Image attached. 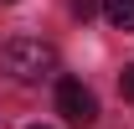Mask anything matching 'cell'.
Segmentation results:
<instances>
[{
  "label": "cell",
  "mask_w": 134,
  "mask_h": 129,
  "mask_svg": "<svg viewBox=\"0 0 134 129\" xmlns=\"http://www.w3.org/2000/svg\"><path fill=\"white\" fill-rule=\"evenodd\" d=\"M0 72L10 83H41L57 72V47L41 36H16V41L0 47Z\"/></svg>",
  "instance_id": "1"
},
{
  "label": "cell",
  "mask_w": 134,
  "mask_h": 129,
  "mask_svg": "<svg viewBox=\"0 0 134 129\" xmlns=\"http://www.w3.org/2000/svg\"><path fill=\"white\" fill-rule=\"evenodd\" d=\"M57 114H62L72 129H93L98 124V98L88 93L77 78H62L57 83Z\"/></svg>",
  "instance_id": "2"
},
{
  "label": "cell",
  "mask_w": 134,
  "mask_h": 129,
  "mask_svg": "<svg viewBox=\"0 0 134 129\" xmlns=\"http://www.w3.org/2000/svg\"><path fill=\"white\" fill-rule=\"evenodd\" d=\"M103 16L114 21L119 31H134V0H103Z\"/></svg>",
  "instance_id": "3"
},
{
  "label": "cell",
  "mask_w": 134,
  "mask_h": 129,
  "mask_svg": "<svg viewBox=\"0 0 134 129\" xmlns=\"http://www.w3.org/2000/svg\"><path fill=\"white\" fill-rule=\"evenodd\" d=\"M98 10H103V0H72V16H77V21L98 16Z\"/></svg>",
  "instance_id": "4"
},
{
  "label": "cell",
  "mask_w": 134,
  "mask_h": 129,
  "mask_svg": "<svg viewBox=\"0 0 134 129\" xmlns=\"http://www.w3.org/2000/svg\"><path fill=\"white\" fill-rule=\"evenodd\" d=\"M119 93H124V98H129V103H134V62L124 67V72H119Z\"/></svg>",
  "instance_id": "5"
},
{
  "label": "cell",
  "mask_w": 134,
  "mask_h": 129,
  "mask_svg": "<svg viewBox=\"0 0 134 129\" xmlns=\"http://www.w3.org/2000/svg\"><path fill=\"white\" fill-rule=\"evenodd\" d=\"M31 129H47V124H31Z\"/></svg>",
  "instance_id": "6"
}]
</instances>
